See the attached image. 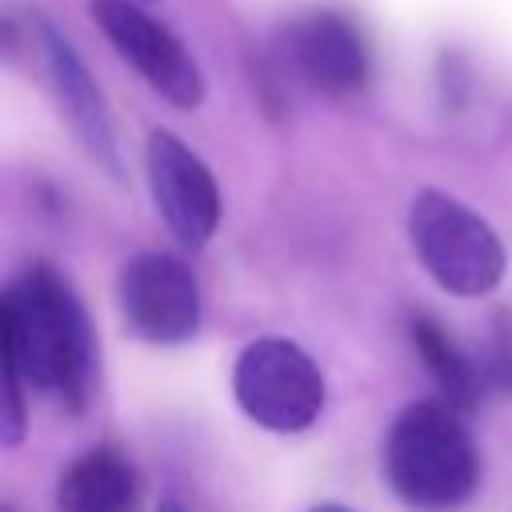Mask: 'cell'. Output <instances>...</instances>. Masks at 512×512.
<instances>
[{
	"mask_svg": "<svg viewBox=\"0 0 512 512\" xmlns=\"http://www.w3.org/2000/svg\"><path fill=\"white\" fill-rule=\"evenodd\" d=\"M156 512H184V504H180V500H160Z\"/></svg>",
	"mask_w": 512,
	"mask_h": 512,
	"instance_id": "cell-14",
	"label": "cell"
},
{
	"mask_svg": "<svg viewBox=\"0 0 512 512\" xmlns=\"http://www.w3.org/2000/svg\"><path fill=\"white\" fill-rule=\"evenodd\" d=\"M408 340H412L420 364L428 368V376L436 380L440 396H444L448 404H456L464 416L476 412L480 400H484V392L492 388L488 376H484V364H480L476 356H468V352H464L436 320H428V316H412V320H408Z\"/></svg>",
	"mask_w": 512,
	"mask_h": 512,
	"instance_id": "cell-11",
	"label": "cell"
},
{
	"mask_svg": "<svg viewBox=\"0 0 512 512\" xmlns=\"http://www.w3.org/2000/svg\"><path fill=\"white\" fill-rule=\"evenodd\" d=\"M144 172H148L152 204L164 216L168 232L184 248L208 244L220 224V188L208 164L180 136L156 128L144 144Z\"/></svg>",
	"mask_w": 512,
	"mask_h": 512,
	"instance_id": "cell-8",
	"label": "cell"
},
{
	"mask_svg": "<svg viewBox=\"0 0 512 512\" xmlns=\"http://www.w3.org/2000/svg\"><path fill=\"white\" fill-rule=\"evenodd\" d=\"M136 472L112 448L80 452L56 480V512H132Z\"/></svg>",
	"mask_w": 512,
	"mask_h": 512,
	"instance_id": "cell-10",
	"label": "cell"
},
{
	"mask_svg": "<svg viewBox=\"0 0 512 512\" xmlns=\"http://www.w3.org/2000/svg\"><path fill=\"white\" fill-rule=\"evenodd\" d=\"M40 48H44V60H48V76H52L56 100H60V108H64L76 140L84 144V152L108 176H120V148H116L112 116H108L104 92L96 88L92 72L84 68V60L76 56L72 40L52 20H40Z\"/></svg>",
	"mask_w": 512,
	"mask_h": 512,
	"instance_id": "cell-9",
	"label": "cell"
},
{
	"mask_svg": "<svg viewBox=\"0 0 512 512\" xmlns=\"http://www.w3.org/2000/svg\"><path fill=\"white\" fill-rule=\"evenodd\" d=\"M480 364H484V376H488L492 388L512 392V316L508 312H496L488 352L480 356Z\"/></svg>",
	"mask_w": 512,
	"mask_h": 512,
	"instance_id": "cell-12",
	"label": "cell"
},
{
	"mask_svg": "<svg viewBox=\"0 0 512 512\" xmlns=\"http://www.w3.org/2000/svg\"><path fill=\"white\" fill-rule=\"evenodd\" d=\"M308 512H352V508H344V504H316V508H308Z\"/></svg>",
	"mask_w": 512,
	"mask_h": 512,
	"instance_id": "cell-15",
	"label": "cell"
},
{
	"mask_svg": "<svg viewBox=\"0 0 512 512\" xmlns=\"http://www.w3.org/2000/svg\"><path fill=\"white\" fill-rule=\"evenodd\" d=\"M0 352L28 388L80 412L92 392L96 340L84 304L48 264H28L0 300Z\"/></svg>",
	"mask_w": 512,
	"mask_h": 512,
	"instance_id": "cell-1",
	"label": "cell"
},
{
	"mask_svg": "<svg viewBox=\"0 0 512 512\" xmlns=\"http://www.w3.org/2000/svg\"><path fill=\"white\" fill-rule=\"evenodd\" d=\"M276 60L288 76L320 96H356L368 84V48L360 28L328 8L304 12L280 28Z\"/></svg>",
	"mask_w": 512,
	"mask_h": 512,
	"instance_id": "cell-7",
	"label": "cell"
},
{
	"mask_svg": "<svg viewBox=\"0 0 512 512\" xmlns=\"http://www.w3.org/2000/svg\"><path fill=\"white\" fill-rule=\"evenodd\" d=\"M88 12L108 44L148 80L152 92H160L176 108H196L204 100L200 64L160 20H152L132 0H88Z\"/></svg>",
	"mask_w": 512,
	"mask_h": 512,
	"instance_id": "cell-6",
	"label": "cell"
},
{
	"mask_svg": "<svg viewBox=\"0 0 512 512\" xmlns=\"http://www.w3.org/2000/svg\"><path fill=\"white\" fill-rule=\"evenodd\" d=\"M232 396L252 424L268 432H304L324 412V376L300 344L264 336L236 356Z\"/></svg>",
	"mask_w": 512,
	"mask_h": 512,
	"instance_id": "cell-4",
	"label": "cell"
},
{
	"mask_svg": "<svg viewBox=\"0 0 512 512\" xmlns=\"http://www.w3.org/2000/svg\"><path fill=\"white\" fill-rule=\"evenodd\" d=\"M408 240L424 272L452 296H488L508 268L492 224L440 188H420L408 204Z\"/></svg>",
	"mask_w": 512,
	"mask_h": 512,
	"instance_id": "cell-3",
	"label": "cell"
},
{
	"mask_svg": "<svg viewBox=\"0 0 512 512\" xmlns=\"http://www.w3.org/2000/svg\"><path fill=\"white\" fill-rule=\"evenodd\" d=\"M24 388H28L24 376H20L12 364H4V428H0V436H4L8 448H16V444L24 440V428H28Z\"/></svg>",
	"mask_w": 512,
	"mask_h": 512,
	"instance_id": "cell-13",
	"label": "cell"
},
{
	"mask_svg": "<svg viewBox=\"0 0 512 512\" xmlns=\"http://www.w3.org/2000/svg\"><path fill=\"white\" fill-rule=\"evenodd\" d=\"M124 328L148 344H184L200 328V288L184 260L140 252L116 276Z\"/></svg>",
	"mask_w": 512,
	"mask_h": 512,
	"instance_id": "cell-5",
	"label": "cell"
},
{
	"mask_svg": "<svg viewBox=\"0 0 512 512\" xmlns=\"http://www.w3.org/2000/svg\"><path fill=\"white\" fill-rule=\"evenodd\" d=\"M384 480L412 512H456L480 484V456L464 412L444 396L400 408L384 436Z\"/></svg>",
	"mask_w": 512,
	"mask_h": 512,
	"instance_id": "cell-2",
	"label": "cell"
}]
</instances>
